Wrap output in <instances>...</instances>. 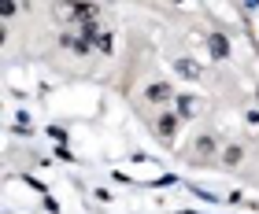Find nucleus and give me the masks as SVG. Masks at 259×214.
I'll list each match as a JSON object with an SVG mask.
<instances>
[{
  "label": "nucleus",
  "instance_id": "423d86ee",
  "mask_svg": "<svg viewBox=\"0 0 259 214\" xmlns=\"http://www.w3.org/2000/svg\"><path fill=\"white\" fill-rule=\"evenodd\" d=\"M93 37H97V22H93V19H89V22H81V41H85V44H89Z\"/></svg>",
  "mask_w": 259,
  "mask_h": 214
},
{
  "label": "nucleus",
  "instance_id": "f03ea898",
  "mask_svg": "<svg viewBox=\"0 0 259 214\" xmlns=\"http://www.w3.org/2000/svg\"><path fill=\"white\" fill-rule=\"evenodd\" d=\"M174 74H182V78H200V67L193 63V59H174Z\"/></svg>",
  "mask_w": 259,
  "mask_h": 214
},
{
  "label": "nucleus",
  "instance_id": "f257e3e1",
  "mask_svg": "<svg viewBox=\"0 0 259 214\" xmlns=\"http://www.w3.org/2000/svg\"><path fill=\"white\" fill-rule=\"evenodd\" d=\"M207 48H211V56L226 59V56H230V41L222 37V33H211V37H207Z\"/></svg>",
  "mask_w": 259,
  "mask_h": 214
},
{
  "label": "nucleus",
  "instance_id": "20e7f679",
  "mask_svg": "<svg viewBox=\"0 0 259 214\" xmlns=\"http://www.w3.org/2000/svg\"><path fill=\"white\" fill-rule=\"evenodd\" d=\"M178 111H182V115H196V111H200V103H196L193 96H182V100H178Z\"/></svg>",
  "mask_w": 259,
  "mask_h": 214
},
{
  "label": "nucleus",
  "instance_id": "39448f33",
  "mask_svg": "<svg viewBox=\"0 0 259 214\" xmlns=\"http://www.w3.org/2000/svg\"><path fill=\"white\" fill-rule=\"evenodd\" d=\"M170 96V85H152L148 89V100H167Z\"/></svg>",
  "mask_w": 259,
  "mask_h": 214
},
{
  "label": "nucleus",
  "instance_id": "7ed1b4c3",
  "mask_svg": "<svg viewBox=\"0 0 259 214\" xmlns=\"http://www.w3.org/2000/svg\"><path fill=\"white\" fill-rule=\"evenodd\" d=\"M174 129H178V118H174V115H163V118H159V133H163V137H170Z\"/></svg>",
  "mask_w": 259,
  "mask_h": 214
},
{
  "label": "nucleus",
  "instance_id": "0eeeda50",
  "mask_svg": "<svg viewBox=\"0 0 259 214\" xmlns=\"http://www.w3.org/2000/svg\"><path fill=\"white\" fill-rule=\"evenodd\" d=\"M111 44H115V41L108 37V33H100V52H111Z\"/></svg>",
  "mask_w": 259,
  "mask_h": 214
},
{
  "label": "nucleus",
  "instance_id": "6e6552de",
  "mask_svg": "<svg viewBox=\"0 0 259 214\" xmlns=\"http://www.w3.org/2000/svg\"><path fill=\"white\" fill-rule=\"evenodd\" d=\"M196 148H200V151H211V148H215V140H211V137H200Z\"/></svg>",
  "mask_w": 259,
  "mask_h": 214
}]
</instances>
